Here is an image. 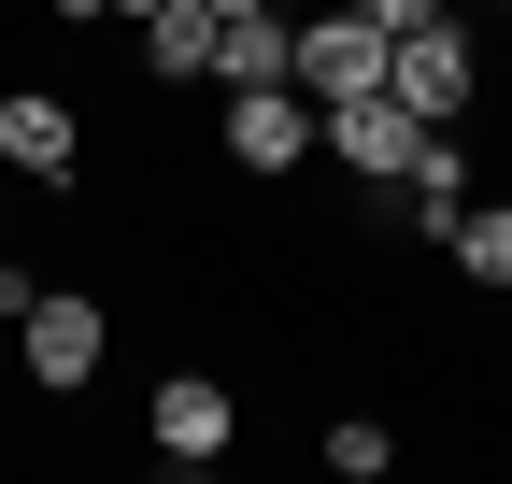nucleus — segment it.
I'll return each mask as SVG.
<instances>
[{
	"instance_id": "obj_1",
	"label": "nucleus",
	"mask_w": 512,
	"mask_h": 484,
	"mask_svg": "<svg viewBox=\"0 0 512 484\" xmlns=\"http://www.w3.org/2000/svg\"><path fill=\"white\" fill-rule=\"evenodd\" d=\"M228 442H242V399H228V371H171L157 399H143V456L157 470H228Z\"/></svg>"
},
{
	"instance_id": "obj_2",
	"label": "nucleus",
	"mask_w": 512,
	"mask_h": 484,
	"mask_svg": "<svg viewBox=\"0 0 512 484\" xmlns=\"http://www.w3.org/2000/svg\"><path fill=\"white\" fill-rule=\"evenodd\" d=\"M100 342H114V314H100L86 285H29V314H15V356H29V385H43V399L100 385Z\"/></svg>"
},
{
	"instance_id": "obj_3",
	"label": "nucleus",
	"mask_w": 512,
	"mask_h": 484,
	"mask_svg": "<svg viewBox=\"0 0 512 484\" xmlns=\"http://www.w3.org/2000/svg\"><path fill=\"white\" fill-rule=\"evenodd\" d=\"M313 143H328L356 186H399V171H413V143H427V114H413L399 86H356V100H313Z\"/></svg>"
},
{
	"instance_id": "obj_4",
	"label": "nucleus",
	"mask_w": 512,
	"mask_h": 484,
	"mask_svg": "<svg viewBox=\"0 0 512 484\" xmlns=\"http://www.w3.org/2000/svg\"><path fill=\"white\" fill-rule=\"evenodd\" d=\"M384 86H399V100L427 114V129H456V114L484 100V43H470L456 15H441V29H413V43H384Z\"/></svg>"
},
{
	"instance_id": "obj_5",
	"label": "nucleus",
	"mask_w": 512,
	"mask_h": 484,
	"mask_svg": "<svg viewBox=\"0 0 512 484\" xmlns=\"http://www.w3.org/2000/svg\"><path fill=\"white\" fill-rule=\"evenodd\" d=\"M214 143H228V171H256V186H285V171L313 157V100H299V86H228Z\"/></svg>"
},
{
	"instance_id": "obj_6",
	"label": "nucleus",
	"mask_w": 512,
	"mask_h": 484,
	"mask_svg": "<svg viewBox=\"0 0 512 484\" xmlns=\"http://www.w3.org/2000/svg\"><path fill=\"white\" fill-rule=\"evenodd\" d=\"M0 171H29V186H72V171H86V114L57 100V86H15V100H0Z\"/></svg>"
},
{
	"instance_id": "obj_7",
	"label": "nucleus",
	"mask_w": 512,
	"mask_h": 484,
	"mask_svg": "<svg viewBox=\"0 0 512 484\" xmlns=\"http://www.w3.org/2000/svg\"><path fill=\"white\" fill-rule=\"evenodd\" d=\"M299 100H356V86H384V29L356 15V0H342V15H299V72H285Z\"/></svg>"
},
{
	"instance_id": "obj_8",
	"label": "nucleus",
	"mask_w": 512,
	"mask_h": 484,
	"mask_svg": "<svg viewBox=\"0 0 512 484\" xmlns=\"http://www.w3.org/2000/svg\"><path fill=\"white\" fill-rule=\"evenodd\" d=\"M214 43H228L214 0H157V15H143V72L157 86H214Z\"/></svg>"
},
{
	"instance_id": "obj_9",
	"label": "nucleus",
	"mask_w": 512,
	"mask_h": 484,
	"mask_svg": "<svg viewBox=\"0 0 512 484\" xmlns=\"http://www.w3.org/2000/svg\"><path fill=\"white\" fill-rule=\"evenodd\" d=\"M456 214H470V157H456V129H427V143H413V171H399V228L456 242Z\"/></svg>"
},
{
	"instance_id": "obj_10",
	"label": "nucleus",
	"mask_w": 512,
	"mask_h": 484,
	"mask_svg": "<svg viewBox=\"0 0 512 484\" xmlns=\"http://www.w3.org/2000/svg\"><path fill=\"white\" fill-rule=\"evenodd\" d=\"M285 72H299V15H228L214 86H285Z\"/></svg>"
},
{
	"instance_id": "obj_11",
	"label": "nucleus",
	"mask_w": 512,
	"mask_h": 484,
	"mask_svg": "<svg viewBox=\"0 0 512 484\" xmlns=\"http://www.w3.org/2000/svg\"><path fill=\"white\" fill-rule=\"evenodd\" d=\"M456 271H470V285H512V200L456 214Z\"/></svg>"
},
{
	"instance_id": "obj_12",
	"label": "nucleus",
	"mask_w": 512,
	"mask_h": 484,
	"mask_svg": "<svg viewBox=\"0 0 512 484\" xmlns=\"http://www.w3.org/2000/svg\"><path fill=\"white\" fill-rule=\"evenodd\" d=\"M328 470H342V484H384V470H399V442H384L370 413H342V428H328Z\"/></svg>"
},
{
	"instance_id": "obj_13",
	"label": "nucleus",
	"mask_w": 512,
	"mask_h": 484,
	"mask_svg": "<svg viewBox=\"0 0 512 484\" xmlns=\"http://www.w3.org/2000/svg\"><path fill=\"white\" fill-rule=\"evenodd\" d=\"M356 15H370L384 43H413V29H441V15H456V0H356Z\"/></svg>"
},
{
	"instance_id": "obj_14",
	"label": "nucleus",
	"mask_w": 512,
	"mask_h": 484,
	"mask_svg": "<svg viewBox=\"0 0 512 484\" xmlns=\"http://www.w3.org/2000/svg\"><path fill=\"white\" fill-rule=\"evenodd\" d=\"M43 15H57V29H100V15H114V0H43Z\"/></svg>"
},
{
	"instance_id": "obj_15",
	"label": "nucleus",
	"mask_w": 512,
	"mask_h": 484,
	"mask_svg": "<svg viewBox=\"0 0 512 484\" xmlns=\"http://www.w3.org/2000/svg\"><path fill=\"white\" fill-rule=\"evenodd\" d=\"M214 15H285V0H214Z\"/></svg>"
},
{
	"instance_id": "obj_16",
	"label": "nucleus",
	"mask_w": 512,
	"mask_h": 484,
	"mask_svg": "<svg viewBox=\"0 0 512 484\" xmlns=\"http://www.w3.org/2000/svg\"><path fill=\"white\" fill-rule=\"evenodd\" d=\"M114 15H157V0H114Z\"/></svg>"
},
{
	"instance_id": "obj_17",
	"label": "nucleus",
	"mask_w": 512,
	"mask_h": 484,
	"mask_svg": "<svg viewBox=\"0 0 512 484\" xmlns=\"http://www.w3.org/2000/svg\"><path fill=\"white\" fill-rule=\"evenodd\" d=\"M470 15H512V0H470Z\"/></svg>"
}]
</instances>
